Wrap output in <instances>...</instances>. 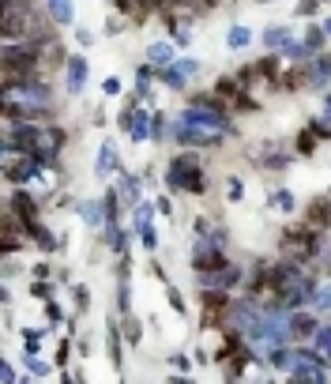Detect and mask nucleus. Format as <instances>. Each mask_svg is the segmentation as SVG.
Listing matches in <instances>:
<instances>
[{"label":"nucleus","instance_id":"nucleus-1","mask_svg":"<svg viewBox=\"0 0 331 384\" xmlns=\"http://www.w3.org/2000/svg\"><path fill=\"white\" fill-rule=\"evenodd\" d=\"M166 192H189V196H207L211 189V177H207V166L196 147H177V155L169 158L166 166Z\"/></svg>","mask_w":331,"mask_h":384},{"label":"nucleus","instance_id":"nucleus-2","mask_svg":"<svg viewBox=\"0 0 331 384\" xmlns=\"http://www.w3.org/2000/svg\"><path fill=\"white\" fill-rule=\"evenodd\" d=\"M230 313H233V294L230 290H200V328L204 332L226 328Z\"/></svg>","mask_w":331,"mask_h":384},{"label":"nucleus","instance_id":"nucleus-3","mask_svg":"<svg viewBox=\"0 0 331 384\" xmlns=\"http://www.w3.org/2000/svg\"><path fill=\"white\" fill-rule=\"evenodd\" d=\"M196 286L200 290H230V294H237V290L245 286V268L230 260L226 268H219V271H196Z\"/></svg>","mask_w":331,"mask_h":384},{"label":"nucleus","instance_id":"nucleus-4","mask_svg":"<svg viewBox=\"0 0 331 384\" xmlns=\"http://www.w3.org/2000/svg\"><path fill=\"white\" fill-rule=\"evenodd\" d=\"M324 321H320V313H316L312 306H305V309H294L290 313V343H312V336H316V328H320Z\"/></svg>","mask_w":331,"mask_h":384},{"label":"nucleus","instance_id":"nucleus-5","mask_svg":"<svg viewBox=\"0 0 331 384\" xmlns=\"http://www.w3.org/2000/svg\"><path fill=\"white\" fill-rule=\"evenodd\" d=\"M290 162H294V147H283V143H263L260 166L268 170V174H283Z\"/></svg>","mask_w":331,"mask_h":384},{"label":"nucleus","instance_id":"nucleus-6","mask_svg":"<svg viewBox=\"0 0 331 384\" xmlns=\"http://www.w3.org/2000/svg\"><path fill=\"white\" fill-rule=\"evenodd\" d=\"M125 332H121V324H117V313H110V324H105V351H110V362L121 369L125 362Z\"/></svg>","mask_w":331,"mask_h":384},{"label":"nucleus","instance_id":"nucleus-7","mask_svg":"<svg viewBox=\"0 0 331 384\" xmlns=\"http://www.w3.org/2000/svg\"><path fill=\"white\" fill-rule=\"evenodd\" d=\"M26 234H31V245H34V249H42V253H57V249L64 245L61 237H53V230L46 227L42 219H34L31 227H26Z\"/></svg>","mask_w":331,"mask_h":384},{"label":"nucleus","instance_id":"nucleus-8","mask_svg":"<svg viewBox=\"0 0 331 384\" xmlns=\"http://www.w3.org/2000/svg\"><path fill=\"white\" fill-rule=\"evenodd\" d=\"M320 143H324V140L316 136V128H312V125H305V128H301L298 136H294V143H290V147H294V155H298V158H312Z\"/></svg>","mask_w":331,"mask_h":384},{"label":"nucleus","instance_id":"nucleus-9","mask_svg":"<svg viewBox=\"0 0 331 384\" xmlns=\"http://www.w3.org/2000/svg\"><path fill=\"white\" fill-rule=\"evenodd\" d=\"M79 219H83L90 230H105V222H110L105 219V204L102 200H83L79 204Z\"/></svg>","mask_w":331,"mask_h":384},{"label":"nucleus","instance_id":"nucleus-10","mask_svg":"<svg viewBox=\"0 0 331 384\" xmlns=\"http://www.w3.org/2000/svg\"><path fill=\"white\" fill-rule=\"evenodd\" d=\"M102 242H105V249L110 253H128V234H125V227L121 222H105V234H102Z\"/></svg>","mask_w":331,"mask_h":384},{"label":"nucleus","instance_id":"nucleus-11","mask_svg":"<svg viewBox=\"0 0 331 384\" xmlns=\"http://www.w3.org/2000/svg\"><path fill=\"white\" fill-rule=\"evenodd\" d=\"M128 136L136 140V143H147L154 136V113H147V110H140V105H136V121H132Z\"/></svg>","mask_w":331,"mask_h":384},{"label":"nucleus","instance_id":"nucleus-12","mask_svg":"<svg viewBox=\"0 0 331 384\" xmlns=\"http://www.w3.org/2000/svg\"><path fill=\"white\" fill-rule=\"evenodd\" d=\"M117 166H121V158H117V143H110V140H105V143H102V151H98L95 174H98V177H110Z\"/></svg>","mask_w":331,"mask_h":384},{"label":"nucleus","instance_id":"nucleus-13","mask_svg":"<svg viewBox=\"0 0 331 384\" xmlns=\"http://www.w3.org/2000/svg\"><path fill=\"white\" fill-rule=\"evenodd\" d=\"M268 207L283 211V215H294V211H298V196L290 189H275V192H268Z\"/></svg>","mask_w":331,"mask_h":384},{"label":"nucleus","instance_id":"nucleus-14","mask_svg":"<svg viewBox=\"0 0 331 384\" xmlns=\"http://www.w3.org/2000/svg\"><path fill=\"white\" fill-rule=\"evenodd\" d=\"M312 309L320 313V316H331V275H327V279H320V286H316Z\"/></svg>","mask_w":331,"mask_h":384},{"label":"nucleus","instance_id":"nucleus-15","mask_svg":"<svg viewBox=\"0 0 331 384\" xmlns=\"http://www.w3.org/2000/svg\"><path fill=\"white\" fill-rule=\"evenodd\" d=\"M83 79H87V64L79 61V57H72L68 61V90H72V95L83 90Z\"/></svg>","mask_w":331,"mask_h":384},{"label":"nucleus","instance_id":"nucleus-16","mask_svg":"<svg viewBox=\"0 0 331 384\" xmlns=\"http://www.w3.org/2000/svg\"><path fill=\"white\" fill-rule=\"evenodd\" d=\"M192 72H196V64H192V61H184V64H177V68H169L162 79H166V83L174 87V90H181V87H184V79H189Z\"/></svg>","mask_w":331,"mask_h":384},{"label":"nucleus","instance_id":"nucleus-17","mask_svg":"<svg viewBox=\"0 0 331 384\" xmlns=\"http://www.w3.org/2000/svg\"><path fill=\"white\" fill-rule=\"evenodd\" d=\"M26 294L38 298V301H46L57 294V279H31V286H26Z\"/></svg>","mask_w":331,"mask_h":384},{"label":"nucleus","instance_id":"nucleus-18","mask_svg":"<svg viewBox=\"0 0 331 384\" xmlns=\"http://www.w3.org/2000/svg\"><path fill=\"white\" fill-rule=\"evenodd\" d=\"M121 332H125V339L132 343V347H140V343H143V324L136 321V316H121Z\"/></svg>","mask_w":331,"mask_h":384},{"label":"nucleus","instance_id":"nucleus-19","mask_svg":"<svg viewBox=\"0 0 331 384\" xmlns=\"http://www.w3.org/2000/svg\"><path fill=\"white\" fill-rule=\"evenodd\" d=\"M42 339H46V332H38V328H23V347H26V354H42Z\"/></svg>","mask_w":331,"mask_h":384},{"label":"nucleus","instance_id":"nucleus-20","mask_svg":"<svg viewBox=\"0 0 331 384\" xmlns=\"http://www.w3.org/2000/svg\"><path fill=\"white\" fill-rule=\"evenodd\" d=\"M117 313H121V316L132 313V290H128V279H117Z\"/></svg>","mask_w":331,"mask_h":384},{"label":"nucleus","instance_id":"nucleus-21","mask_svg":"<svg viewBox=\"0 0 331 384\" xmlns=\"http://www.w3.org/2000/svg\"><path fill=\"white\" fill-rule=\"evenodd\" d=\"M136 234H140V245L147 249V253H154V249H158V230H154V222H147V227H140Z\"/></svg>","mask_w":331,"mask_h":384},{"label":"nucleus","instance_id":"nucleus-22","mask_svg":"<svg viewBox=\"0 0 331 384\" xmlns=\"http://www.w3.org/2000/svg\"><path fill=\"white\" fill-rule=\"evenodd\" d=\"M147 57H151L154 64H169V61H174V49H169L166 42H154V46L147 49Z\"/></svg>","mask_w":331,"mask_h":384},{"label":"nucleus","instance_id":"nucleus-23","mask_svg":"<svg viewBox=\"0 0 331 384\" xmlns=\"http://www.w3.org/2000/svg\"><path fill=\"white\" fill-rule=\"evenodd\" d=\"M23 365H26V373H31V377H49V365L38 358V354H26Z\"/></svg>","mask_w":331,"mask_h":384},{"label":"nucleus","instance_id":"nucleus-24","mask_svg":"<svg viewBox=\"0 0 331 384\" xmlns=\"http://www.w3.org/2000/svg\"><path fill=\"white\" fill-rule=\"evenodd\" d=\"M226 200H230V204L245 200V181H241V177H230V181H226Z\"/></svg>","mask_w":331,"mask_h":384},{"label":"nucleus","instance_id":"nucleus-25","mask_svg":"<svg viewBox=\"0 0 331 384\" xmlns=\"http://www.w3.org/2000/svg\"><path fill=\"white\" fill-rule=\"evenodd\" d=\"M72 358V339H57V351H53V362L57 365H68Z\"/></svg>","mask_w":331,"mask_h":384},{"label":"nucleus","instance_id":"nucleus-26","mask_svg":"<svg viewBox=\"0 0 331 384\" xmlns=\"http://www.w3.org/2000/svg\"><path fill=\"white\" fill-rule=\"evenodd\" d=\"M72 298H75V313H87L90 309V290L87 286H72Z\"/></svg>","mask_w":331,"mask_h":384},{"label":"nucleus","instance_id":"nucleus-27","mask_svg":"<svg viewBox=\"0 0 331 384\" xmlns=\"http://www.w3.org/2000/svg\"><path fill=\"white\" fill-rule=\"evenodd\" d=\"M42 306H46V321H49V324H61V321H64V309H61V301L46 298Z\"/></svg>","mask_w":331,"mask_h":384},{"label":"nucleus","instance_id":"nucleus-28","mask_svg":"<svg viewBox=\"0 0 331 384\" xmlns=\"http://www.w3.org/2000/svg\"><path fill=\"white\" fill-rule=\"evenodd\" d=\"M263 46H271V49L283 46V49H286V46H290V34H286V31H268V34H263Z\"/></svg>","mask_w":331,"mask_h":384},{"label":"nucleus","instance_id":"nucleus-29","mask_svg":"<svg viewBox=\"0 0 331 384\" xmlns=\"http://www.w3.org/2000/svg\"><path fill=\"white\" fill-rule=\"evenodd\" d=\"M53 16H57V23H68V19H72L68 0H53Z\"/></svg>","mask_w":331,"mask_h":384},{"label":"nucleus","instance_id":"nucleus-30","mask_svg":"<svg viewBox=\"0 0 331 384\" xmlns=\"http://www.w3.org/2000/svg\"><path fill=\"white\" fill-rule=\"evenodd\" d=\"M31 279H57V275H53V268H49L46 260H38L34 268H31Z\"/></svg>","mask_w":331,"mask_h":384},{"label":"nucleus","instance_id":"nucleus-31","mask_svg":"<svg viewBox=\"0 0 331 384\" xmlns=\"http://www.w3.org/2000/svg\"><path fill=\"white\" fill-rule=\"evenodd\" d=\"M0 380H4V384H19V373H16V365H11V362L0 365Z\"/></svg>","mask_w":331,"mask_h":384},{"label":"nucleus","instance_id":"nucleus-32","mask_svg":"<svg viewBox=\"0 0 331 384\" xmlns=\"http://www.w3.org/2000/svg\"><path fill=\"white\" fill-rule=\"evenodd\" d=\"M230 46H233V49L248 46V31H241V26H237V31H230Z\"/></svg>","mask_w":331,"mask_h":384},{"label":"nucleus","instance_id":"nucleus-33","mask_svg":"<svg viewBox=\"0 0 331 384\" xmlns=\"http://www.w3.org/2000/svg\"><path fill=\"white\" fill-rule=\"evenodd\" d=\"M166 294H169V306H174L177 313H184V298H181V290H177V286H169Z\"/></svg>","mask_w":331,"mask_h":384},{"label":"nucleus","instance_id":"nucleus-34","mask_svg":"<svg viewBox=\"0 0 331 384\" xmlns=\"http://www.w3.org/2000/svg\"><path fill=\"white\" fill-rule=\"evenodd\" d=\"M169 196H174V192H169ZM169 196H158V211H162V215H174V200H169Z\"/></svg>","mask_w":331,"mask_h":384},{"label":"nucleus","instance_id":"nucleus-35","mask_svg":"<svg viewBox=\"0 0 331 384\" xmlns=\"http://www.w3.org/2000/svg\"><path fill=\"white\" fill-rule=\"evenodd\" d=\"M192 230H196V237H200V234H207V230H211V222H207L204 215H196V219H192Z\"/></svg>","mask_w":331,"mask_h":384},{"label":"nucleus","instance_id":"nucleus-36","mask_svg":"<svg viewBox=\"0 0 331 384\" xmlns=\"http://www.w3.org/2000/svg\"><path fill=\"white\" fill-rule=\"evenodd\" d=\"M312 128H316V136H320V140H331V125L327 121H312Z\"/></svg>","mask_w":331,"mask_h":384},{"label":"nucleus","instance_id":"nucleus-37","mask_svg":"<svg viewBox=\"0 0 331 384\" xmlns=\"http://www.w3.org/2000/svg\"><path fill=\"white\" fill-rule=\"evenodd\" d=\"M174 369H177V373H192V362H189V358H181V354H177V358H174Z\"/></svg>","mask_w":331,"mask_h":384},{"label":"nucleus","instance_id":"nucleus-38","mask_svg":"<svg viewBox=\"0 0 331 384\" xmlns=\"http://www.w3.org/2000/svg\"><path fill=\"white\" fill-rule=\"evenodd\" d=\"M151 275H154L158 283H169V275H166V268H162V264H151Z\"/></svg>","mask_w":331,"mask_h":384},{"label":"nucleus","instance_id":"nucleus-39","mask_svg":"<svg viewBox=\"0 0 331 384\" xmlns=\"http://www.w3.org/2000/svg\"><path fill=\"white\" fill-rule=\"evenodd\" d=\"M117 90H121V79L110 76V79H105V95H117Z\"/></svg>","mask_w":331,"mask_h":384},{"label":"nucleus","instance_id":"nucleus-40","mask_svg":"<svg viewBox=\"0 0 331 384\" xmlns=\"http://www.w3.org/2000/svg\"><path fill=\"white\" fill-rule=\"evenodd\" d=\"M75 347H79V354L87 358V351H90V339H83V336H79V339H75Z\"/></svg>","mask_w":331,"mask_h":384},{"label":"nucleus","instance_id":"nucleus-41","mask_svg":"<svg viewBox=\"0 0 331 384\" xmlns=\"http://www.w3.org/2000/svg\"><path fill=\"white\" fill-rule=\"evenodd\" d=\"M219 4H222V0H200V8H204V11H215Z\"/></svg>","mask_w":331,"mask_h":384},{"label":"nucleus","instance_id":"nucleus-42","mask_svg":"<svg viewBox=\"0 0 331 384\" xmlns=\"http://www.w3.org/2000/svg\"><path fill=\"white\" fill-rule=\"evenodd\" d=\"M324 110H327V117H331V95L324 98Z\"/></svg>","mask_w":331,"mask_h":384},{"label":"nucleus","instance_id":"nucleus-43","mask_svg":"<svg viewBox=\"0 0 331 384\" xmlns=\"http://www.w3.org/2000/svg\"><path fill=\"white\" fill-rule=\"evenodd\" d=\"M324 31H327V34H331V23H327V26H324Z\"/></svg>","mask_w":331,"mask_h":384},{"label":"nucleus","instance_id":"nucleus-44","mask_svg":"<svg viewBox=\"0 0 331 384\" xmlns=\"http://www.w3.org/2000/svg\"><path fill=\"white\" fill-rule=\"evenodd\" d=\"M327 321H331V316H327Z\"/></svg>","mask_w":331,"mask_h":384}]
</instances>
